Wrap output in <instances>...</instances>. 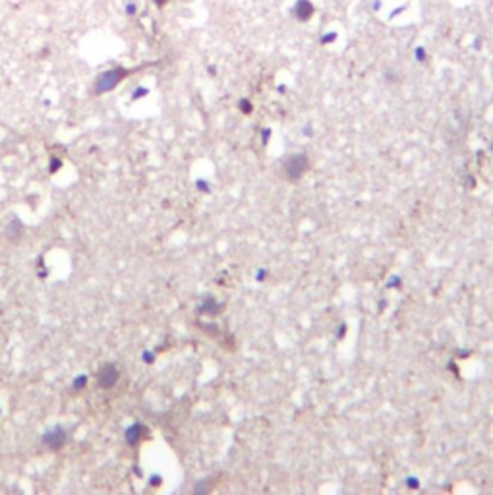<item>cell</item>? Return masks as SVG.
Segmentation results:
<instances>
[{
    "label": "cell",
    "instance_id": "cell-8",
    "mask_svg": "<svg viewBox=\"0 0 493 495\" xmlns=\"http://www.w3.org/2000/svg\"><path fill=\"white\" fill-rule=\"evenodd\" d=\"M149 95V89L147 87H136L131 91V101H138V99H143V97H147Z\"/></svg>",
    "mask_w": 493,
    "mask_h": 495
},
{
    "label": "cell",
    "instance_id": "cell-13",
    "mask_svg": "<svg viewBox=\"0 0 493 495\" xmlns=\"http://www.w3.org/2000/svg\"><path fill=\"white\" fill-rule=\"evenodd\" d=\"M405 10H406V6H398V8H394V10L391 12V16H389V18H396V16H400Z\"/></svg>",
    "mask_w": 493,
    "mask_h": 495
},
{
    "label": "cell",
    "instance_id": "cell-10",
    "mask_svg": "<svg viewBox=\"0 0 493 495\" xmlns=\"http://www.w3.org/2000/svg\"><path fill=\"white\" fill-rule=\"evenodd\" d=\"M60 166H62V159L53 157V159H51V165H49V172H53V174H55V172H58V168H60Z\"/></svg>",
    "mask_w": 493,
    "mask_h": 495
},
{
    "label": "cell",
    "instance_id": "cell-2",
    "mask_svg": "<svg viewBox=\"0 0 493 495\" xmlns=\"http://www.w3.org/2000/svg\"><path fill=\"white\" fill-rule=\"evenodd\" d=\"M118 379H120V372H118V368H116L114 364L103 366L97 375V383L101 389H110V387H114L116 383H118Z\"/></svg>",
    "mask_w": 493,
    "mask_h": 495
},
{
    "label": "cell",
    "instance_id": "cell-3",
    "mask_svg": "<svg viewBox=\"0 0 493 495\" xmlns=\"http://www.w3.org/2000/svg\"><path fill=\"white\" fill-rule=\"evenodd\" d=\"M66 443V431L60 426H55L53 429L44 431L43 435V445L51 451H58L62 449V445Z\"/></svg>",
    "mask_w": 493,
    "mask_h": 495
},
{
    "label": "cell",
    "instance_id": "cell-4",
    "mask_svg": "<svg viewBox=\"0 0 493 495\" xmlns=\"http://www.w3.org/2000/svg\"><path fill=\"white\" fill-rule=\"evenodd\" d=\"M292 14L298 22H309L316 14V4L311 0H296Z\"/></svg>",
    "mask_w": 493,
    "mask_h": 495
},
{
    "label": "cell",
    "instance_id": "cell-14",
    "mask_svg": "<svg viewBox=\"0 0 493 495\" xmlns=\"http://www.w3.org/2000/svg\"><path fill=\"white\" fill-rule=\"evenodd\" d=\"M153 4L157 8H164L166 4H170V0H153Z\"/></svg>",
    "mask_w": 493,
    "mask_h": 495
},
{
    "label": "cell",
    "instance_id": "cell-15",
    "mask_svg": "<svg viewBox=\"0 0 493 495\" xmlns=\"http://www.w3.org/2000/svg\"><path fill=\"white\" fill-rule=\"evenodd\" d=\"M143 360H145L147 364H151V362H153V354H151V352H145V354H143Z\"/></svg>",
    "mask_w": 493,
    "mask_h": 495
},
{
    "label": "cell",
    "instance_id": "cell-7",
    "mask_svg": "<svg viewBox=\"0 0 493 495\" xmlns=\"http://www.w3.org/2000/svg\"><path fill=\"white\" fill-rule=\"evenodd\" d=\"M138 12H140V6L131 0V2H126L124 4V14L128 16V18H133V16H138Z\"/></svg>",
    "mask_w": 493,
    "mask_h": 495
},
{
    "label": "cell",
    "instance_id": "cell-5",
    "mask_svg": "<svg viewBox=\"0 0 493 495\" xmlns=\"http://www.w3.org/2000/svg\"><path fill=\"white\" fill-rule=\"evenodd\" d=\"M143 431H145V428L142 424H131L130 428L124 431V439L128 445H138L143 437Z\"/></svg>",
    "mask_w": 493,
    "mask_h": 495
},
{
    "label": "cell",
    "instance_id": "cell-1",
    "mask_svg": "<svg viewBox=\"0 0 493 495\" xmlns=\"http://www.w3.org/2000/svg\"><path fill=\"white\" fill-rule=\"evenodd\" d=\"M131 72H133V70L124 68V66H116V68H110V70L101 72V74L95 77L93 93H95V95H105V93H109V91H112V89H116L126 77L130 76Z\"/></svg>",
    "mask_w": 493,
    "mask_h": 495
},
{
    "label": "cell",
    "instance_id": "cell-9",
    "mask_svg": "<svg viewBox=\"0 0 493 495\" xmlns=\"http://www.w3.org/2000/svg\"><path fill=\"white\" fill-rule=\"evenodd\" d=\"M85 385H87V375H77L74 379V389H77V391H81Z\"/></svg>",
    "mask_w": 493,
    "mask_h": 495
},
{
    "label": "cell",
    "instance_id": "cell-11",
    "mask_svg": "<svg viewBox=\"0 0 493 495\" xmlns=\"http://www.w3.org/2000/svg\"><path fill=\"white\" fill-rule=\"evenodd\" d=\"M335 41H337V33L335 31H327V33H323V37H321V43L323 44L335 43Z\"/></svg>",
    "mask_w": 493,
    "mask_h": 495
},
{
    "label": "cell",
    "instance_id": "cell-6",
    "mask_svg": "<svg viewBox=\"0 0 493 495\" xmlns=\"http://www.w3.org/2000/svg\"><path fill=\"white\" fill-rule=\"evenodd\" d=\"M22 231H23V224L20 219H12L8 222V227H6V236L10 238L12 242H16V240H20L22 238Z\"/></svg>",
    "mask_w": 493,
    "mask_h": 495
},
{
    "label": "cell",
    "instance_id": "cell-12",
    "mask_svg": "<svg viewBox=\"0 0 493 495\" xmlns=\"http://www.w3.org/2000/svg\"><path fill=\"white\" fill-rule=\"evenodd\" d=\"M414 55H416V60H418V62H424V60L427 58L426 49H424V47H418L416 51H414Z\"/></svg>",
    "mask_w": 493,
    "mask_h": 495
},
{
    "label": "cell",
    "instance_id": "cell-16",
    "mask_svg": "<svg viewBox=\"0 0 493 495\" xmlns=\"http://www.w3.org/2000/svg\"><path fill=\"white\" fill-rule=\"evenodd\" d=\"M381 8V0H373V10H379Z\"/></svg>",
    "mask_w": 493,
    "mask_h": 495
}]
</instances>
